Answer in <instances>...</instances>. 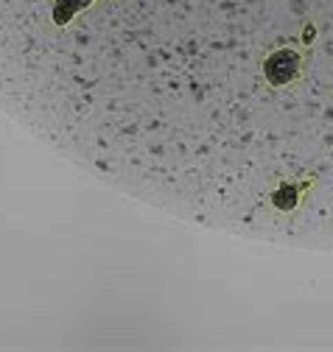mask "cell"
<instances>
[{
	"mask_svg": "<svg viewBox=\"0 0 333 352\" xmlns=\"http://www.w3.org/2000/svg\"><path fill=\"white\" fill-rule=\"evenodd\" d=\"M98 0H51V23L56 28H67L81 12H87Z\"/></svg>",
	"mask_w": 333,
	"mask_h": 352,
	"instance_id": "obj_3",
	"label": "cell"
},
{
	"mask_svg": "<svg viewBox=\"0 0 333 352\" xmlns=\"http://www.w3.org/2000/svg\"><path fill=\"white\" fill-rule=\"evenodd\" d=\"M314 185H316V176H314V173L303 176V179H280V182L266 193V201H269L277 212H294V210H300L305 193L314 190Z\"/></svg>",
	"mask_w": 333,
	"mask_h": 352,
	"instance_id": "obj_2",
	"label": "cell"
},
{
	"mask_svg": "<svg viewBox=\"0 0 333 352\" xmlns=\"http://www.w3.org/2000/svg\"><path fill=\"white\" fill-rule=\"evenodd\" d=\"M314 39H316V25H314V23H305V31H303V39H300V42H303L305 48H311Z\"/></svg>",
	"mask_w": 333,
	"mask_h": 352,
	"instance_id": "obj_4",
	"label": "cell"
},
{
	"mask_svg": "<svg viewBox=\"0 0 333 352\" xmlns=\"http://www.w3.org/2000/svg\"><path fill=\"white\" fill-rule=\"evenodd\" d=\"M261 73L272 90L294 87L305 73V51L297 45H277L261 59Z\"/></svg>",
	"mask_w": 333,
	"mask_h": 352,
	"instance_id": "obj_1",
	"label": "cell"
}]
</instances>
